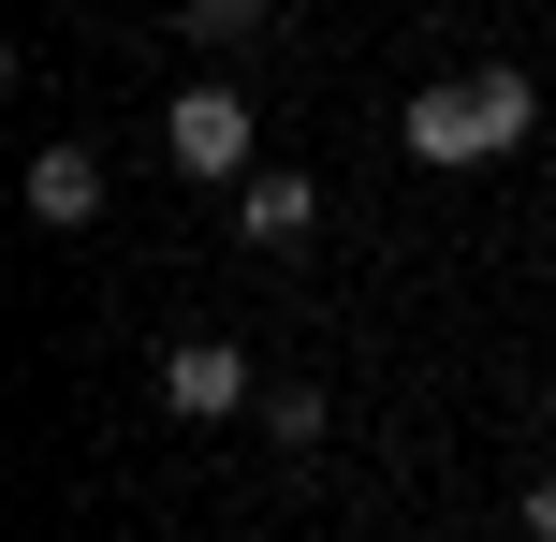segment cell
Masks as SVG:
<instances>
[{
    "mask_svg": "<svg viewBox=\"0 0 556 542\" xmlns=\"http://www.w3.org/2000/svg\"><path fill=\"white\" fill-rule=\"evenodd\" d=\"M528 133H542V88L513 74V59H483V74H440L410 117H395V147H410V162H513Z\"/></svg>",
    "mask_w": 556,
    "mask_h": 542,
    "instance_id": "1",
    "label": "cell"
},
{
    "mask_svg": "<svg viewBox=\"0 0 556 542\" xmlns=\"http://www.w3.org/2000/svg\"><path fill=\"white\" fill-rule=\"evenodd\" d=\"M250 147H264L250 88H220V74H205V88H176V103H162V162L191 176V191H205V176H250Z\"/></svg>",
    "mask_w": 556,
    "mask_h": 542,
    "instance_id": "2",
    "label": "cell"
},
{
    "mask_svg": "<svg viewBox=\"0 0 556 542\" xmlns=\"http://www.w3.org/2000/svg\"><path fill=\"white\" fill-rule=\"evenodd\" d=\"M250 396H264V381H250L235 338H176L162 352V411H176V426H220V411H250Z\"/></svg>",
    "mask_w": 556,
    "mask_h": 542,
    "instance_id": "3",
    "label": "cell"
},
{
    "mask_svg": "<svg viewBox=\"0 0 556 542\" xmlns=\"http://www.w3.org/2000/svg\"><path fill=\"white\" fill-rule=\"evenodd\" d=\"M307 220H323V191H307L293 162H250V176H235V235H250V250H293Z\"/></svg>",
    "mask_w": 556,
    "mask_h": 542,
    "instance_id": "4",
    "label": "cell"
},
{
    "mask_svg": "<svg viewBox=\"0 0 556 542\" xmlns=\"http://www.w3.org/2000/svg\"><path fill=\"white\" fill-rule=\"evenodd\" d=\"M29 220H103V147H29Z\"/></svg>",
    "mask_w": 556,
    "mask_h": 542,
    "instance_id": "5",
    "label": "cell"
},
{
    "mask_svg": "<svg viewBox=\"0 0 556 542\" xmlns=\"http://www.w3.org/2000/svg\"><path fill=\"white\" fill-rule=\"evenodd\" d=\"M323 426H337L323 381H264V440H278V455H323Z\"/></svg>",
    "mask_w": 556,
    "mask_h": 542,
    "instance_id": "6",
    "label": "cell"
},
{
    "mask_svg": "<svg viewBox=\"0 0 556 542\" xmlns=\"http://www.w3.org/2000/svg\"><path fill=\"white\" fill-rule=\"evenodd\" d=\"M264 15H278V0H176V29H191V45H250Z\"/></svg>",
    "mask_w": 556,
    "mask_h": 542,
    "instance_id": "7",
    "label": "cell"
},
{
    "mask_svg": "<svg viewBox=\"0 0 556 542\" xmlns=\"http://www.w3.org/2000/svg\"><path fill=\"white\" fill-rule=\"evenodd\" d=\"M513 514H528V542H556V469H542V484H528V499H513Z\"/></svg>",
    "mask_w": 556,
    "mask_h": 542,
    "instance_id": "8",
    "label": "cell"
}]
</instances>
